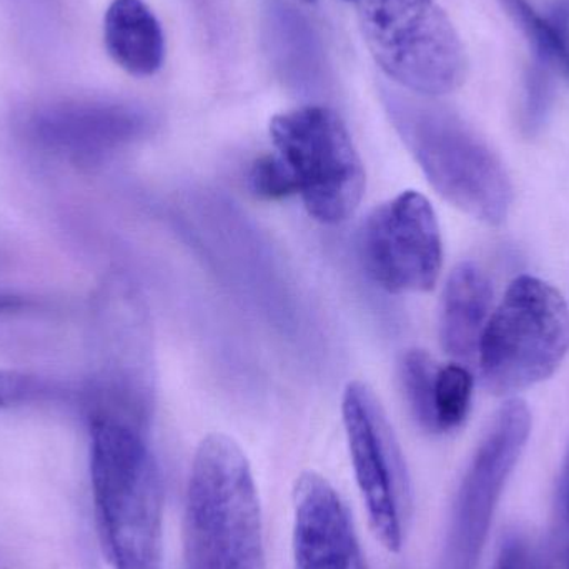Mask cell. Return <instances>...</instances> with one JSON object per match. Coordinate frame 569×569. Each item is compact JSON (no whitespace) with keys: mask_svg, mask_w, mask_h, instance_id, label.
I'll return each instance as SVG.
<instances>
[{"mask_svg":"<svg viewBox=\"0 0 569 569\" xmlns=\"http://www.w3.org/2000/svg\"><path fill=\"white\" fill-rule=\"evenodd\" d=\"M90 487L100 540L113 569H162L163 490L132 411H86Z\"/></svg>","mask_w":569,"mask_h":569,"instance_id":"obj_1","label":"cell"},{"mask_svg":"<svg viewBox=\"0 0 569 569\" xmlns=\"http://www.w3.org/2000/svg\"><path fill=\"white\" fill-rule=\"evenodd\" d=\"M187 569H267L262 505L249 458L212 433L197 448L186 498Z\"/></svg>","mask_w":569,"mask_h":569,"instance_id":"obj_2","label":"cell"},{"mask_svg":"<svg viewBox=\"0 0 569 569\" xmlns=\"http://www.w3.org/2000/svg\"><path fill=\"white\" fill-rule=\"evenodd\" d=\"M569 348V308L545 280L521 276L485 328L478 367L488 390L511 395L553 377Z\"/></svg>","mask_w":569,"mask_h":569,"instance_id":"obj_3","label":"cell"},{"mask_svg":"<svg viewBox=\"0 0 569 569\" xmlns=\"http://www.w3.org/2000/svg\"><path fill=\"white\" fill-rule=\"evenodd\" d=\"M365 43L385 76L410 92L441 97L463 86V42L437 0H357Z\"/></svg>","mask_w":569,"mask_h":569,"instance_id":"obj_4","label":"cell"},{"mask_svg":"<svg viewBox=\"0 0 569 569\" xmlns=\"http://www.w3.org/2000/svg\"><path fill=\"white\" fill-rule=\"evenodd\" d=\"M391 117L433 189L487 226H501L513 206V183L497 153L460 120L391 103Z\"/></svg>","mask_w":569,"mask_h":569,"instance_id":"obj_5","label":"cell"},{"mask_svg":"<svg viewBox=\"0 0 569 569\" xmlns=\"http://www.w3.org/2000/svg\"><path fill=\"white\" fill-rule=\"evenodd\" d=\"M270 136L308 213L327 226L350 219L363 197L365 170L343 120L327 107H300L273 117Z\"/></svg>","mask_w":569,"mask_h":569,"instance_id":"obj_6","label":"cell"},{"mask_svg":"<svg viewBox=\"0 0 569 569\" xmlns=\"http://www.w3.org/2000/svg\"><path fill=\"white\" fill-rule=\"evenodd\" d=\"M345 433L368 521L381 547L398 553L403 547L408 480L393 428L375 391L351 381L343 395Z\"/></svg>","mask_w":569,"mask_h":569,"instance_id":"obj_7","label":"cell"},{"mask_svg":"<svg viewBox=\"0 0 569 569\" xmlns=\"http://www.w3.org/2000/svg\"><path fill=\"white\" fill-rule=\"evenodd\" d=\"M358 249L370 279L390 293H423L440 277L443 243L437 213L415 190L370 213Z\"/></svg>","mask_w":569,"mask_h":569,"instance_id":"obj_8","label":"cell"},{"mask_svg":"<svg viewBox=\"0 0 569 569\" xmlns=\"http://www.w3.org/2000/svg\"><path fill=\"white\" fill-rule=\"evenodd\" d=\"M531 433L523 400H508L495 415L465 475L451 537L450 569H477L497 508Z\"/></svg>","mask_w":569,"mask_h":569,"instance_id":"obj_9","label":"cell"},{"mask_svg":"<svg viewBox=\"0 0 569 569\" xmlns=\"http://www.w3.org/2000/svg\"><path fill=\"white\" fill-rule=\"evenodd\" d=\"M140 120L123 107L60 102L29 117L26 136L37 149L77 166H93L136 139Z\"/></svg>","mask_w":569,"mask_h":569,"instance_id":"obj_10","label":"cell"},{"mask_svg":"<svg viewBox=\"0 0 569 569\" xmlns=\"http://www.w3.org/2000/svg\"><path fill=\"white\" fill-rule=\"evenodd\" d=\"M295 569H368L347 505L317 471L293 487Z\"/></svg>","mask_w":569,"mask_h":569,"instance_id":"obj_11","label":"cell"},{"mask_svg":"<svg viewBox=\"0 0 569 569\" xmlns=\"http://www.w3.org/2000/svg\"><path fill=\"white\" fill-rule=\"evenodd\" d=\"M493 313V287L487 273L471 262L451 272L441 300L440 338L458 363H473L481 337Z\"/></svg>","mask_w":569,"mask_h":569,"instance_id":"obj_12","label":"cell"},{"mask_svg":"<svg viewBox=\"0 0 569 569\" xmlns=\"http://www.w3.org/2000/svg\"><path fill=\"white\" fill-rule=\"evenodd\" d=\"M103 43L110 59L133 77L159 72L166 59V36L143 0H112L103 17Z\"/></svg>","mask_w":569,"mask_h":569,"instance_id":"obj_13","label":"cell"},{"mask_svg":"<svg viewBox=\"0 0 569 569\" xmlns=\"http://www.w3.org/2000/svg\"><path fill=\"white\" fill-rule=\"evenodd\" d=\"M473 398V375L461 363L440 367L435 387V433H450L467 421Z\"/></svg>","mask_w":569,"mask_h":569,"instance_id":"obj_14","label":"cell"},{"mask_svg":"<svg viewBox=\"0 0 569 569\" xmlns=\"http://www.w3.org/2000/svg\"><path fill=\"white\" fill-rule=\"evenodd\" d=\"M438 367L423 350H410L401 361V383L411 413L425 430L435 433V387Z\"/></svg>","mask_w":569,"mask_h":569,"instance_id":"obj_15","label":"cell"},{"mask_svg":"<svg viewBox=\"0 0 569 569\" xmlns=\"http://www.w3.org/2000/svg\"><path fill=\"white\" fill-rule=\"evenodd\" d=\"M250 189L260 199L280 200L297 196L293 172L279 153L260 157L250 170Z\"/></svg>","mask_w":569,"mask_h":569,"instance_id":"obj_16","label":"cell"},{"mask_svg":"<svg viewBox=\"0 0 569 569\" xmlns=\"http://www.w3.org/2000/svg\"><path fill=\"white\" fill-rule=\"evenodd\" d=\"M493 569H538L533 551L523 535L508 533L503 538Z\"/></svg>","mask_w":569,"mask_h":569,"instance_id":"obj_17","label":"cell"},{"mask_svg":"<svg viewBox=\"0 0 569 569\" xmlns=\"http://www.w3.org/2000/svg\"><path fill=\"white\" fill-rule=\"evenodd\" d=\"M47 310H49V303L43 298L17 293V291H0V320L33 317V315L46 313Z\"/></svg>","mask_w":569,"mask_h":569,"instance_id":"obj_18","label":"cell"},{"mask_svg":"<svg viewBox=\"0 0 569 569\" xmlns=\"http://www.w3.org/2000/svg\"><path fill=\"white\" fill-rule=\"evenodd\" d=\"M560 530L558 533L569 535V461L565 470L560 488Z\"/></svg>","mask_w":569,"mask_h":569,"instance_id":"obj_19","label":"cell"},{"mask_svg":"<svg viewBox=\"0 0 569 569\" xmlns=\"http://www.w3.org/2000/svg\"><path fill=\"white\" fill-rule=\"evenodd\" d=\"M345 2H357V0H345Z\"/></svg>","mask_w":569,"mask_h":569,"instance_id":"obj_20","label":"cell"},{"mask_svg":"<svg viewBox=\"0 0 569 569\" xmlns=\"http://www.w3.org/2000/svg\"><path fill=\"white\" fill-rule=\"evenodd\" d=\"M305 2L310 3V2H315V0H305Z\"/></svg>","mask_w":569,"mask_h":569,"instance_id":"obj_21","label":"cell"}]
</instances>
